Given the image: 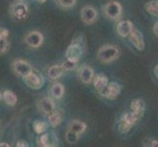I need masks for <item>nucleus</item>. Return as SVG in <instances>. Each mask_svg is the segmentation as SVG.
<instances>
[{
	"label": "nucleus",
	"instance_id": "obj_35",
	"mask_svg": "<svg viewBox=\"0 0 158 147\" xmlns=\"http://www.w3.org/2000/svg\"><path fill=\"white\" fill-rule=\"evenodd\" d=\"M36 1H39L40 3H44L46 0H36Z\"/></svg>",
	"mask_w": 158,
	"mask_h": 147
},
{
	"label": "nucleus",
	"instance_id": "obj_1",
	"mask_svg": "<svg viewBox=\"0 0 158 147\" xmlns=\"http://www.w3.org/2000/svg\"><path fill=\"white\" fill-rule=\"evenodd\" d=\"M85 51V40L83 35L75 37L73 41L70 43L66 50V57L68 60L74 62H79L81 56Z\"/></svg>",
	"mask_w": 158,
	"mask_h": 147
},
{
	"label": "nucleus",
	"instance_id": "obj_32",
	"mask_svg": "<svg viewBox=\"0 0 158 147\" xmlns=\"http://www.w3.org/2000/svg\"><path fill=\"white\" fill-rule=\"evenodd\" d=\"M150 147H158V140H152L150 142Z\"/></svg>",
	"mask_w": 158,
	"mask_h": 147
},
{
	"label": "nucleus",
	"instance_id": "obj_38",
	"mask_svg": "<svg viewBox=\"0 0 158 147\" xmlns=\"http://www.w3.org/2000/svg\"><path fill=\"white\" fill-rule=\"evenodd\" d=\"M40 147H41V146H40Z\"/></svg>",
	"mask_w": 158,
	"mask_h": 147
},
{
	"label": "nucleus",
	"instance_id": "obj_26",
	"mask_svg": "<svg viewBox=\"0 0 158 147\" xmlns=\"http://www.w3.org/2000/svg\"><path fill=\"white\" fill-rule=\"evenodd\" d=\"M10 48L8 37H0V54H5Z\"/></svg>",
	"mask_w": 158,
	"mask_h": 147
},
{
	"label": "nucleus",
	"instance_id": "obj_23",
	"mask_svg": "<svg viewBox=\"0 0 158 147\" xmlns=\"http://www.w3.org/2000/svg\"><path fill=\"white\" fill-rule=\"evenodd\" d=\"M144 9L151 16L158 17V0H151V1L145 3Z\"/></svg>",
	"mask_w": 158,
	"mask_h": 147
},
{
	"label": "nucleus",
	"instance_id": "obj_34",
	"mask_svg": "<svg viewBox=\"0 0 158 147\" xmlns=\"http://www.w3.org/2000/svg\"><path fill=\"white\" fill-rule=\"evenodd\" d=\"M0 147H10V145L6 142H0Z\"/></svg>",
	"mask_w": 158,
	"mask_h": 147
},
{
	"label": "nucleus",
	"instance_id": "obj_20",
	"mask_svg": "<svg viewBox=\"0 0 158 147\" xmlns=\"http://www.w3.org/2000/svg\"><path fill=\"white\" fill-rule=\"evenodd\" d=\"M68 129L81 135V133H84L85 130L86 129V125L84 122L79 121V120H74V121H72L69 124Z\"/></svg>",
	"mask_w": 158,
	"mask_h": 147
},
{
	"label": "nucleus",
	"instance_id": "obj_8",
	"mask_svg": "<svg viewBox=\"0 0 158 147\" xmlns=\"http://www.w3.org/2000/svg\"><path fill=\"white\" fill-rule=\"evenodd\" d=\"M43 39H44L43 35L39 31H31L25 35L26 44L34 49L40 47L43 42Z\"/></svg>",
	"mask_w": 158,
	"mask_h": 147
},
{
	"label": "nucleus",
	"instance_id": "obj_13",
	"mask_svg": "<svg viewBox=\"0 0 158 147\" xmlns=\"http://www.w3.org/2000/svg\"><path fill=\"white\" fill-rule=\"evenodd\" d=\"M39 109L42 114L48 116L56 109L55 102L49 97L41 98V99L39 101Z\"/></svg>",
	"mask_w": 158,
	"mask_h": 147
},
{
	"label": "nucleus",
	"instance_id": "obj_2",
	"mask_svg": "<svg viewBox=\"0 0 158 147\" xmlns=\"http://www.w3.org/2000/svg\"><path fill=\"white\" fill-rule=\"evenodd\" d=\"M119 55H120L119 48L115 45H111V44H106L101 46L98 49V52H97V57L100 60V62L104 64L114 62L115 60L118 59Z\"/></svg>",
	"mask_w": 158,
	"mask_h": 147
},
{
	"label": "nucleus",
	"instance_id": "obj_29",
	"mask_svg": "<svg viewBox=\"0 0 158 147\" xmlns=\"http://www.w3.org/2000/svg\"><path fill=\"white\" fill-rule=\"evenodd\" d=\"M9 36V31L7 29L0 27V37H8Z\"/></svg>",
	"mask_w": 158,
	"mask_h": 147
},
{
	"label": "nucleus",
	"instance_id": "obj_21",
	"mask_svg": "<svg viewBox=\"0 0 158 147\" xmlns=\"http://www.w3.org/2000/svg\"><path fill=\"white\" fill-rule=\"evenodd\" d=\"M65 93V88L62 84L56 83L50 88V94L54 99H61Z\"/></svg>",
	"mask_w": 158,
	"mask_h": 147
},
{
	"label": "nucleus",
	"instance_id": "obj_18",
	"mask_svg": "<svg viewBox=\"0 0 158 147\" xmlns=\"http://www.w3.org/2000/svg\"><path fill=\"white\" fill-rule=\"evenodd\" d=\"M64 72L65 71L61 65H53V66L49 67L47 70V77L52 80H55L61 78Z\"/></svg>",
	"mask_w": 158,
	"mask_h": 147
},
{
	"label": "nucleus",
	"instance_id": "obj_19",
	"mask_svg": "<svg viewBox=\"0 0 158 147\" xmlns=\"http://www.w3.org/2000/svg\"><path fill=\"white\" fill-rule=\"evenodd\" d=\"M120 92H121V85L118 83H116V81L109 83L107 88V98H109V99H115L120 94Z\"/></svg>",
	"mask_w": 158,
	"mask_h": 147
},
{
	"label": "nucleus",
	"instance_id": "obj_7",
	"mask_svg": "<svg viewBox=\"0 0 158 147\" xmlns=\"http://www.w3.org/2000/svg\"><path fill=\"white\" fill-rule=\"evenodd\" d=\"M104 14L107 18L111 20H117L121 17V15L123 13V8L122 5L117 1H110L105 4L104 8Z\"/></svg>",
	"mask_w": 158,
	"mask_h": 147
},
{
	"label": "nucleus",
	"instance_id": "obj_30",
	"mask_svg": "<svg viewBox=\"0 0 158 147\" xmlns=\"http://www.w3.org/2000/svg\"><path fill=\"white\" fill-rule=\"evenodd\" d=\"M16 147H29V144L25 140H19L16 144Z\"/></svg>",
	"mask_w": 158,
	"mask_h": 147
},
{
	"label": "nucleus",
	"instance_id": "obj_12",
	"mask_svg": "<svg viewBox=\"0 0 158 147\" xmlns=\"http://www.w3.org/2000/svg\"><path fill=\"white\" fill-rule=\"evenodd\" d=\"M39 143L41 147H57L58 138L53 133H43L39 138Z\"/></svg>",
	"mask_w": 158,
	"mask_h": 147
},
{
	"label": "nucleus",
	"instance_id": "obj_27",
	"mask_svg": "<svg viewBox=\"0 0 158 147\" xmlns=\"http://www.w3.org/2000/svg\"><path fill=\"white\" fill-rule=\"evenodd\" d=\"M79 137H80L79 134H77L76 133L72 132V130H70V129L67 130V133H66V140L68 141L69 143H71V144L77 143L78 140H79Z\"/></svg>",
	"mask_w": 158,
	"mask_h": 147
},
{
	"label": "nucleus",
	"instance_id": "obj_31",
	"mask_svg": "<svg viewBox=\"0 0 158 147\" xmlns=\"http://www.w3.org/2000/svg\"><path fill=\"white\" fill-rule=\"evenodd\" d=\"M153 31H154V35L158 36V22H156L153 26Z\"/></svg>",
	"mask_w": 158,
	"mask_h": 147
},
{
	"label": "nucleus",
	"instance_id": "obj_14",
	"mask_svg": "<svg viewBox=\"0 0 158 147\" xmlns=\"http://www.w3.org/2000/svg\"><path fill=\"white\" fill-rule=\"evenodd\" d=\"M130 41L133 43V45L139 51H143L144 49V41L143 35L137 29H133L132 32L130 34Z\"/></svg>",
	"mask_w": 158,
	"mask_h": 147
},
{
	"label": "nucleus",
	"instance_id": "obj_3",
	"mask_svg": "<svg viewBox=\"0 0 158 147\" xmlns=\"http://www.w3.org/2000/svg\"><path fill=\"white\" fill-rule=\"evenodd\" d=\"M140 118L137 116L133 112H126L124 113L121 119H120V124H119V130L122 133H126L132 129L137 122Z\"/></svg>",
	"mask_w": 158,
	"mask_h": 147
},
{
	"label": "nucleus",
	"instance_id": "obj_33",
	"mask_svg": "<svg viewBox=\"0 0 158 147\" xmlns=\"http://www.w3.org/2000/svg\"><path fill=\"white\" fill-rule=\"evenodd\" d=\"M154 75H155V77L158 79V65H156V66L154 67Z\"/></svg>",
	"mask_w": 158,
	"mask_h": 147
},
{
	"label": "nucleus",
	"instance_id": "obj_22",
	"mask_svg": "<svg viewBox=\"0 0 158 147\" xmlns=\"http://www.w3.org/2000/svg\"><path fill=\"white\" fill-rule=\"evenodd\" d=\"M2 98L5 103L9 106H16V104L18 103V97L12 90H5L2 94Z\"/></svg>",
	"mask_w": 158,
	"mask_h": 147
},
{
	"label": "nucleus",
	"instance_id": "obj_25",
	"mask_svg": "<svg viewBox=\"0 0 158 147\" xmlns=\"http://www.w3.org/2000/svg\"><path fill=\"white\" fill-rule=\"evenodd\" d=\"M55 1L60 7H62L64 9H70L75 6L77 0H55Z\"/></svg>",
	"mask_w": 158,
	"mask_h": 147
},
{
	"label": "nucleus",
	"instance_id": "obj_6",
	"mask_svg": "<svg viewBox=\"0 0 158 147\" xmlns=\"http://www.w3.org/2000/svg\"><path fill=\"white\" fill-rule=\"evenodd\" d=\"M12 70L19 77L25 78L26 76L32 72V67L29 62L25 61L23 59H16L12 62Z\"/></svg>",
	"mask_w": 158,
	"mask_h": 147
},
{
	"label": "nucleus",
	"instance_id": "obj_36",
	"mask_svg": "<svg viewBox=\"0 0 158 147\" xmlns=\"http://www.w3.org/2000/svg\"><path fill=\"white\" fill-rule=\"evenodd\" d=\"M1 99H2V94L0 93V100H1Z\"/></svg>",
	"mask_w": 158,
	"mask_h": 147
},
{
	"label": "nucleus",
	"instance_id": "obj_16",
	"mask_svg": "<svg viewBox=\"0 0 158 147\" xmlns=\"http://www.w3.org/2000/svg\"><path fill=\"white\" fill-rule=\"evenodd\" d=\"M64 120V110L55 109L50 115H48V122L52 127H58Z\"/></svg>",
	"mask_w": 158,
	"mask_h": 147
},
{
	"label": "nucleus",
	"instance_id": "obj_10",
	"mask_svg": "<svg viewBox=\"0 0 158 147\" xmlns=\"http://www.w3.org/2000/svg\"><path fill=\"white\" fill-rule=\"evenodd\" d=\"M109 84L108 78L104 74H98L94 78V85L100 96L107 97V88Z\"/></svg>",
	"mask_w": 158,
	"mask_h": 147
},
{
	"label": "nucleus",
	"instance_id": "obj_17",
	"mask_svg": "<svg viewBox=\"0 0 158 147\" xmlns=\"http://www.w3.org/2000/svg\"><path fill=\"white\" fill-rule=\"evenodd\" d=\"M144 109H145V103L143 99H140V98L134 99L132 103H131V112H133L139 118L143 117Z\"/></svg>",
	"mask_w": 158,
	"mask_h": 147
},
{
	"label": "nucleus",
	"instance_id": "obj_15",
	"mask_svg": "<svg viewBox=\"0 0 158 147\" xmlns=\"http://www.w3.org/2000/svg\"><path fill=\"white\" fill-rule=\"evenodd\" d=\"M133 29H134V26L132 24V22L129 20L120 21L117 25V32L119 34V35H121L123 37L129 36L131 32H132Z\"/></svg>",
	"mask_w": 158,
	"mask_h": 147
},
{
	"label": "nucleus",
	"instance_id": "obj_37",
	"mask_svg": "<svg viewBox=\"0 0 158 147\" xmlns=\"http://www.w3.org/2000/svg\"><path fill=\"white\" fill-rule=\"evenodd\" d=\"M16 1H24V0H16Z\"/></svg>",
	"mask_w": 158,
	"mask_h": 147
},
{
	"label": "nucleus",
	"instance_id": "obj_24",
	"mask_svg": "<svg viewBox=\"0 0 158 147\" xmlns=\"http://www.w3.org/2000/svg\"><path fill=\"white\" fill-rule=\"evenodd\" d=\"M32 128H34V130L37 134H41L47 132L48 124L43 121H35L34 124H32Z\"/></svg>",
	"mask_w": 158,
	"mask_h": 147
},
{
	"label": "nucleus",
	"instance_id": "obj_5",
	"mask_svg": "<svg viewBox=\"0 0 158 147\" xmlns=\"http://www.w3.org/2000/svg\"><path fill=\"white\" fill-rule=\"evenodd\" d=\"M29 6L24 1H16L10 7L11 16L18 21L25 20L29 15Z\"/></svg>",
	"mask_w": 158,
	"mask_h": 147
},
{
	"label": "nucleus",
	"instance_id": "obj_11",
	"mask_svg": "<svg viewBox=\"0 0 158 147\" xmlns=\"http://www.w3.org/2000/svg\"><path fill=\"white\" fill-rule=\"evenodd\" d=\"M78 75L80 80H81V83H84L85 84H90L94 78V69L90 66H89V65H83V66H81L78 71Z\"/></svg>",
	"mask_w": 158,
	"mask_h": 147
},
{
	"label": "nucleus",
	"instance_id": "obj_4",
	"mask_svg": "<svg viewBox=\"0 0 158 147\" xmlns=\"http://www.w3.org/2000/svg\"><path fill=\"white\" fill-rule=\"evenodd\" d=\"M24 81L26 85L28 88H31V89H40L43 85H44V78L43 76L39 73V72H35V71L32 70V72L30 73L28 76H26L25 78H23Z\"/></svg>",
	"mask_w": 158,
	"mask_h": 147
},
{
	"label": "nucleus",
	"instance_id": "obj_9",
	"mask_svg": "<svg viewBox=\"0 0 158 147\" xmlns=\"http://www.w3.org/2000/svg\"><path fill=\"white\" fill-rule=\"evenodd\" d=\"M98 13L97 10L91 6V5H86L81 10V19L85 25H91L97 20Z\"/></svg>",
	"mask_w": 158,
	"mask_h": 147
},
{
	"label": "nucleus",
	"instance_id": "obj_28",
	"mask_svg": "<svg viewBox=\"0 0 158 147\" xmlns=\"http://www.w3.org/2000/svg\"><path fill=\"white\" fill-rule=\"evenodd\" d=\"M77 65H78V62H74V61H71V60H66V61H64L61 66L62 68L64 69V71L66 72V71H72V70H75L77 68Z\"/></svg>",
	"mask_w": 158,
	"mask_h": 147
}]
</instances>
